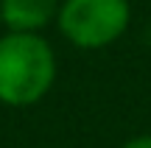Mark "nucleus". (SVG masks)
<instances>
[{
  "label": "nucleus",
  "instance_id": "4",
  "mask_svg": "<svg viewBox=\"0 0 151 148\" xmlns=\"http://www.w3.org/2000/svg\"><path fill=\"white\" fill-rule=\"evenodd\" d=\"M120 148H151V134H137V137L126 140Z\"/></svg>",
  "mask_w": 151,
  "mask_h": 148
},
{
  "label": "nucleus",
  "instance_id": "2",
  "mask_svg": "<svg viewBox=\"0 0 151 148\" xmlns=\"http://www.w3.org/2000/svg\"><path fill=\"white\" fill-rule=\"evenodd\" d=\"M129 20V0H62L56 25L70 45L81 50H101L123 36Z\"/></svg>",
  "mask_w": 151,
  "mask_h": 148
},
{
  "label": "nucleus",
  "instance_id": "5",
  "mask_svg": "<svg viewBox=\"0 0 151 148\" xmlns=\"http://www.w3.org/2000/svg\"><path fill=\"white\" fill-rule=\"evenodd\" d=\"M0 25H3V22H0Z\"/></svg>",
  "mask_w": 151,
  "mask_h": 148
},
{
  "label": "nucleus",
  "instance_id": "3",
  "mask_svg": "<svg viewBox=\"0 0 151 148\" xmlns=\"http://www.w3.org/2000/svg\"><path fill=\"white\" fill-rule=\"evenodd\" d=\"M62 0H0V22L14 34H39L56 22Z\"/></svg>",
  "mask_w": 151,
  "mask_h": 148
},
{
  "label": "nucleus",
  "instance_id": "1",
  "mask_svg": "<svg viewBox=\"0 0 151 148\" xmlns=\"http://www.w3.org/2000/svg\"><path fill=\"white\" fill-rule=\"evenodd\" d=\"M56 84V53L42 34L0 36V104L11 109L37 106Z\"/></svg>",
  "mask_w": 151,
  "mask_h": 148
}]
</instances>
